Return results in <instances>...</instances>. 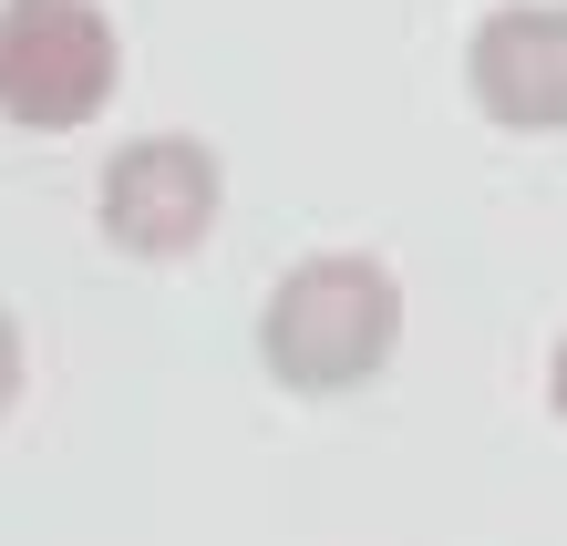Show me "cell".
<instances>
[{
    "label": "cell",
    "instance_id": "1",
    "mask_svg": "<svg viewBox=\"0 0 567 546\" xmlns=\"http://www.w3.org/2000/svg\"><path fill=\"white\" fill-rule=\"evenodd\" d=\"M403 351V279L372 248H320L258 299V371L289 402H351Z\"/></svg>",
    "mask_w": 567,
    "mask_h": 546
},
{
    "label": "cell",
    "instance_id": "6",
    "mask_svg": "<svg viewBox=\"0 0 567 546\" xmlns=\"http://www.w3.org/2000/svg\"><path fill=\"white\" fill-rule=\"evenodd\" d=\"M547 413L567 423V330H557V351H547Z\"/></svg>",
    "mask_w": 567,
    "mask_h": 546
},
{
    "label": "cell",
    "instance_id": "4",
    "mask_svg": "<svg viewBox=\"0 0 567 546\" xmlns=\"http://www.w3.org/2000/svg\"><path fill=\"white\" fill-rule=\"evenodd\" d=\"M464 93L495 134H567V11L557 0H495L464 31Z\"/></svg>",
    "mask_w": 567,
    "mask_h": 546
},
{
    "label": "cell",
    "instance_id": "3",
    "mask_svg": "<svg viewBox=\"0 0 567 546\" xmlns=\"http://www.w3.org/2000/svg\"><path fill=\"white\" fill-rule=\"evenodd\" d=\"M217 217H227V165L207 134H135L93 176V227H104L114 258L176 268L217 237Z\"/></svg>",
    "mask_w": 567,
    "mask_h": 546
},
{
    "label": "cell",
    "instance_id": "2",
    "mask_svg": "<svg viewBox=\"0 0 567 546\" xmlns=\"http://www.w3.org/2000/svg\"><path fill=\"white\" fill-rule=\"evenodd\" d=\"M124 93V31L104 0H0V124L83 134Z\"/></svg>",
    "mask_w": 567,
    "mask_h": 546
},
{
    "label": "cell",
    "instance_id": "5",
    "mask_svg": "<svg viewBox=\"0 0 567 546\" xmlns=\"http://www.w3.org/2000/svg\"><path fill=\"white\" fill-rule=\"evenodd\" d=\"M21 371H31V361H21V320L0 310V423H11V402H21Z\"/></svg>",
    "mask_w": 567,
    "mask_h": 546
}]
</instances>
